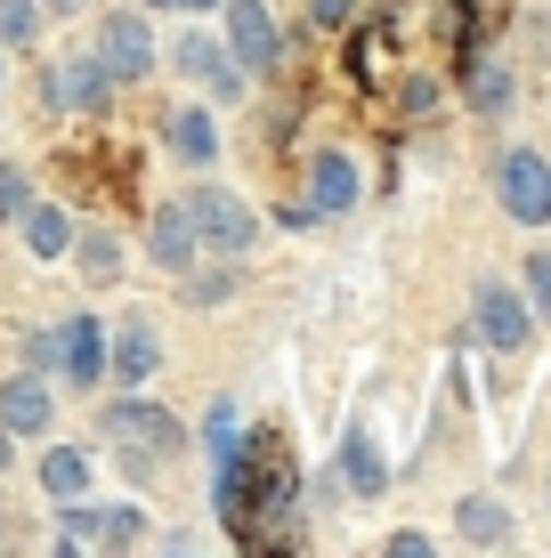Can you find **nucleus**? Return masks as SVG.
<instances>
[{
    "label": "nucleus",
    "instance_id": "15",
    "mask_svg": "<svg viewBox=\"0 0 551 558\" xmlns=\"http://www.w3.org/2000/svg\"><path fill=\"white\" fill-rule=\"evenodd\" d=\"M73 267H82L89 292H113V283L130 276L122 267V235H113V227H73Z\"/></svg>",
    "mask_w": 551,
    "mask_h": 558
},
{
    "label": "nucleus",
    "instance_id": "2",
    "mask_svg": "<svg viewBox=\"0 0 551 558\" xmlns=\"http://www.w3.org/2000/svg\"><path fill=\"white\" fill-rule=\"evenodd\" d=\"M187 203V219H195V235H203V252H227V259H243L260 243V210L236 195V186H195V195H179Z\"/></svg>",
    "mask_w": 551,
    "mask_h": 558
},
{
    "label": "nucleus",
    "instance_id": "19",
    "mask_svg": "<svg viewBox=\"0 0 551 558\" xmlns=\"http://www.w3.org/2000/svg\"><path fill=\"white\" fill-rule=\"evenodd\" d=\"M33 470H41V494H57V502H82L89 494V453L82 446H49Z\"/></svg>",
    "mask_w": 551,
    "mask_h": 558
},
{
    "label": "nucleus",
    "instance_id": "24",
    "mask_svg": "<svg viewBox=\"0 0 551 558\" xmlns=\"http://www.w3.org/2000/svg\"><path fill=\"white\" fill-rule=\"evenodd\" d=\"M203 437H212V453H227V446L243 437V421H236V397H219V405L203 413Z\"/></svg>",
    "mask_w": 551,
    "mask_h": 558
},
{
    "label": "nucleus",
    "instance_id": "16",
    "mask_svg": "<svg viewBox=\"0 0 551 558\" xmlns=\"http://www.w3.org/2000/svg\"><path fill=\"white\" fill-rule=\"evenodd\" d=\"M357 186H366V179H357V162H349V154H316V162H309V210H316V219H333V210H349L357 203Z\"/></svg>",
    "mask_w": 551,
    "mask_h": 558
},
{
    "label": "nucleus",
    "instance_id": "13",
    "mask_svg": "<svg viewBox=\"0 0 551 558\" xmlns=\"http://www.w3.org/2000/svg\"><path fill=\"white\" fill-rule=\"evenodd\" d=\"M0 421H9V437H49V421H57V397H49V373H16L9 389H0Z\"/></svg>",
    "mask_w": 551,
    "mask_h": 558
},
{
    "label": "nucleus",
    "instance_id": "5",
    "mask_svg": "<svg viewBox=\"0 0 551 558\" xmlns=\"http://www.w3.org/2000/svg\"><path fill=\"white\" fill-rule=\"evenodd\" d=\"M495 195H503V210L519 227H543L551 219V162L536 146H511L503 162H495Z\"/></svg>",
    "mask_w": 551,
    "mask_h": 558
},
{
    "label": "nucleus",
    "instance_id": "10",
    "mask_svg": "<svg viewBox=\"0 0 551 558\" xmlns=\"http://www.w3.org/2000/svg\"><path fill=\"white\" fill-rule=\"evenodd\" d=\"M146 259H155L163 276H187V267L203 259V235H195V219H187V203H163L155 219H146Z\"/></svg>",
    "mask_w": 551,
    "mask_h": 558
},
{
    "label": "nucleus",
    "instance_id": "17",
    "mask_svg": "<svg viewBox=\"0 0 551 558\" xmlns=\"http://www.w3.org/2000/svg\"><path fill=\"white\" fill-rule=\"evenodd\" d=\"M16 235H25V252H33V259H65V252H73V219H65L57 203H41V195L16 210Z\"/></svg>",
    "mask_w": 551,
    "mask_h": 558
},
{
    "label": "nucleus",
    "instance_id": "18",
    "mask_svg": "<svg viewBox=\"0 0 551 558\" xmlns=\"http://www.w3.org/2000/svg\"><path fill=\"white\" fill-rule=\"evenodd\" d=\"M340 486L366 494V502H373V494H390V461H382V446H373L366 429H349V446H340Z\"/></svg>",
    "mask_w": 551,
    "mask_h": 558
},
{
    "label": "nucleus",
    "instance_id": "31",
    "mask_svg": "<svg viewBox=\"0 0 551 558\" xmlns=\"http://www.w3.org/2000/svg\"><path fill=\"white\" fill-rule=\"evenodd\" d=\"M0 82H9V65H0Z\"/></svg>",
    "mask_w": 551,
    "mask_h": 558
},
{
    "label": "nucleus",
    "instance_id": "22",
    "mask_svg": "<svg viewBox=\"0 0 551 558\" xmlns=\"http://www.w3.org/2000/svg\"><path fill=\"white\" fill-rule=\"evenodd\" d=\"M41 33V0H0V49H25Z\"/></svg>",
    "mask_w": 551,
    "mask_h": 558
},
{
    "label": "nucleus",
    "instance_id": "9",
    "mask_svg": "<svg viewBox=\"0 0 551 558\" xmlns=\"http://www.w3.org/2000/svg\"><path fill=\"white\" fill-rule=\"evenodd\" d=\"M106 373L122 380V389H146V380L163 373V332H155L146 316L113 324V340H106Z\"/></svg>",
    "mask_w": 551,
    "mask_h": 558
},
{
    "label": "nucleus",
    "instance_id": "11",
    "mask_svg": "<svg viewBox=\"0 0 551 558\" xmlns=\"http://www.w3.org/2000/svg\"><path fill=\"white\" fill-rule=\"evenodd\" d=\"M163 146H170V162H179V170H212V162H219V122H212V106L163 113Z\"/></svg>",
    "mask_w": 551,
    "mask_h": 558
},
{
    "label": "nucleus",
    "instance_id": "20",
    "mask_svg": "<svg viewBox=\"0 0 551 558\" xmlns=\"http://www.w3.org/2000/svg\"><path fill=\"white\" fill-rule=\"evenodd\" d=\"M454 526H463V543H479V550H503L511 543V510L487 502V494H470V502L454 510Z\"/></svg>",
    "mask_w": 551,
    "mask_h": 558
},
{
    "label": "nucleus",
    "instance_id": "12",
    "mask_svg": "<svg viewBox=\"0 0 551 558\" xmlns=\"http://www.w3.org/2000/svg\"><path fill=\"white\" fill-rule=\"evenodd\" d=\"M106 98H113V73L98 65V49L65 57L57 82H49V106H65V113H106Z\"/></svg>",
    "mask_w": 551,
    "mask_h": 558
},
{
    "label": "nucleus",
    "instance_id": "30",
    "mask_svg": "<svg viewBox=\"0 0 551 558\" xmlns=\"http://www.w3.org/2000/svg\"><path fill=\"white\" fill-rule=\"evenodd\" d=\"M9 446H16V437H9V421H0V470H9Z\"/></svg>",
    "mask_w": 551,
    "mask_h": 558
},
{
    "label": "nucleus",
    "instance_id": "8",
    "mask_svg": "<svg viewBox=\"0 0 551 558\" xmlns=\"http://www.w3.org/2000/svg\"><path fill=\"white\" fill-rule=\"evenodd\" d=\"M49 332H57V380L98 389L106 380V324L98 316H65V324H49Z\"/></svg>",
    "mask_w": 551,
    "mask_h": 558
},
{
    "label": "nucleus",
    "instance_id": "4",
    "mask_svg": "<svg viewBox=\"0 0 551 558\" xmlns=\"http://www.w3.org/2000/svg\"><path fill=\"white\" fill-rule=\"evenodd\" d=\"M170 73H187V82H203V89H212V98L219 106H236L243 98V89H252V73H243L236 65V57H227V41H212V33H203V25H179V33H170Z\"/></svg>",
    "mask_w": 551,
    "mask_h": 558
},
{
    "label": "nucleus",
    "instance_id": "28",
    "mask_svg": "<svg viewBox=\"0 0 551 558\" xmlns=\"http://www.w3.org/2000/svg\"><path fill=\"white\" fill-rule=\"evenodd\" d=\"M146 9H179V16H212L219 0H146Z\"/></svg>",
    "mask_w": 551,
    "mask_h": 558
},
{
    "label": "nucleus",
    "instance_id": "21",
    "mask_svg": "<svg viewBox=\"0 0 551 558\" xmlns=\"http://www.w3.org/2000/svg\"><path fill=\"white\" fill-rule=\"evenodd\" d=\"M470 106H479V113L511 106V65H503V57H479V65H470Z\"/></svg>",
    "mask_w": 551,
    "mask_h": 558
},
{
    "label": "nucleus",
    "instance_id": "23",
    "mask_svg": "<svg viewBox=\"0 0 551 558\" xmlns=\"http://www.w3.org/2000/svg\"><path fill=\"white\" fill-rule=\"evenodd\" d=\"M33 203V179H25V162H0V219L16 227V210Z\"/></svg>",
    "mask_w": 551,
    "mask_h": 558
},
{
    "label": "nucleus",
    "instance_id": "29",
    "mask_svg": "<svg viewBox=\"0 0 551 558\" xmlns=\"http://www.w3.org/2000/svg\"><path fill=\"white\" fill-rule=\"evenodd\" d=\"M89 0H41V16H82Z\"/></svg>",
    "mask_w": 551,
    "mask_h": 558
},
{
    "label": "nucleus",
    "instance_id": "3",
    "mask_svg": "<svg viewBox=\"0 0 551 558\" xmlns=\"http://www.w3.org/2000/svg\"><path fill=\"white\" fill-rule=\"evenodd\" d=\"M98 65L113 73V89L122 82H146V73H163V41H155V25H146L139 9H106L98 16Z\"/></svg>",
    "mask_w": 551,
    "mask_h": 558
},
{
    "label": "nucleus",
    "instance_id": "25",
    "mask_svg": "<svg viewBox=\"0 0 551 558\" xmlns=\"http://www.w3.org/2000/svg\"><path fill=\"white\" fill-rule=\"evenodd\" d=\"M527 300H536V324H551V252L527 259Z\"/></svg>",
    "mask_w": 551,
    "mask_h": 558
},
{
    "label": "nucleus",
    "instance_id": "6",
    "mask_svg": "<svg viewBox=\"0 0 551 558\" xmlns=\"http://www.w3.org/2000/svg\"><path fill=\"white\" fill-rule=\"evenodd\" d=\"M139 543H146V510H130V502L57 518V550H139Z\"/></svg>",
    "mask_w": 551,
    "mask_h": 558
},
{
    "label": "nucleus",
    "instance_id": "14",
    "mask_svg": "<svg viewBox=\"0 0 551 558\" xmlns=\"http://www.w3.org/2000/svg\"><path fill=\"white\" fill-rule=\"evenodd\" d=\"M527 324H536V316H527V300L511 292V283L487 276L479 283V332H487V349H527Z\"/></svg>",
    "mask_w": 551,
    "mask_h": 558
},
{
    "label": "nucleus",
    "instance_id": "26",
    "mask_svg": "<svg viewBox=\"0 0 551 558\" xmlns=\"http://www.w3.org/2000/svg\"><path fill=\"white\" fill-rule=\"evenodd\" d=\"M25 364H33V373H49V380H57V332H33V340H25Z\"/></svg>",
    "mask_w": 551,
    "mask_h": 558
},
{
    "label": "nucleus",
    "instance_id": "7",
    "mask_svg": "<svg viewBox=\"0 0 551 558\" xmlns=\"http://www.w3.org/2000/svg\"><path fill=\"white\" fill-rule=\"evenodd\" d=\"M219 9H227V57H236L243 73H276L284 33H276L268 0H219Z\"/></svg>",
    "mask_w": 551,
    "mask_h": 558
},
{
    "label": "nucleus",
    "instance_id": "1",
    "mask_svg": "<svg viewBox=\"0 0 551 558\" xmlns=\"http://www.w3.org/2000/svg\"><path fill=\"white\" fill-rule=\"evenodd\" d=\"M98 429H106V446H113V461H122L130 477H155L163 461H179V453H187L179 413L155 405V397H113V405L98 413Z\"/></svg>",
    "mask_w": 551,
    "mask_h": 558
},
{
    "label": "nucleus",
    "instance_id": "27",
    "mask_svg": "<svg viewBox=\"0 0 551 558\" xmlns=\"http://www.w3.org/2000/svg\"><path fill=\"white\" fill-rule=\"evenodd\" d=\"M309 16L333 33V25H349V16H357V0H309Z\"/></svg>",
    "mask_w": 551,
    "mask_h": 558
}]
</instances>
